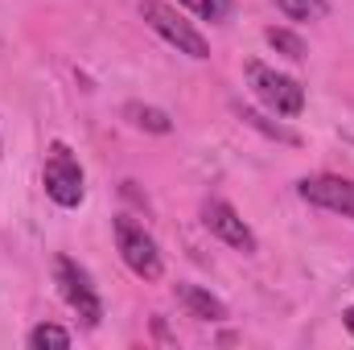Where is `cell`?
I'll use <instances>...</instances> for the list:
<instances>
[{"label": "cell", "mask_w": 354, "mask_h": 350, "mask_svg": "<svg viewBox=\"0 0 354 350\" xmlns=\"http://www.w3.org/2000/svg\"><path fill=\"white\" fill-rule=\"evenodd\" d=\"M0 153H4V145H0Z\"/></svg>", "instance_id": "2e32d148"}, {"label": "cell", "mask_w": 354, "mask_h": 350, "mask_svg": "<svg viewBox=\"0 0 354 350\" xmlns=\"http://www.w3.org/2000/svg\"><path fill=\"white\" fill-rule=\"evenodd\" d=\"M140 17H145V25H149L157 37H165V42L174 46L177 54H185V58H194V62H206V58H210V42L177 12L174 4H165V0H140Z\"/></svg>", "instance_id": "6da1fadb"}, {"label": "cell", "mask_w": 354, "mask_h": 350, "mask_svg": "<svg viewBox=\"0 0 354 350\" xmlns=\"http://www.w3.org/2000/svg\"><path fill=\"white\" fill-rule=\"evenodd\" d=\"M41 185H46V198L62 210H75L87 194V181H83V165L79 157L71 153V145L54 140L50 145V157H46V169H41Z\"/></svg>", "instance_id": "3957f363"}, {"label": "cell", "mask_w": 354, "mask_h": 350, "mask_svg": "<svg viewBox=\"0 0 354 350\" xmlns=\"http://www.w3.org/2000/svg\"><path fill=\"white\" fill-rule=\"evenodd\" d=\"M25 347L29 350H66L71 347V330H62V326H54V322H41V326L29 330Z\"/></svg>", "instance_id": "8fae6325"}, {"label": "cell", "mask_w": 354, "mask_h": 350, "mask_svg": "<svg viewBox=\"0 0 354 350\" xmlns=\"http://www.w3.org/2000/svg\"><path fill=\"white\" fill-rule=\"evenodd\" d=\"M202 223H206V231H210L214 239H223L227 248H235V252H243V256H256V252H260L256 231L243 223V214H239L231 202L210 198V202L202 206Z\"/></svg>", "instance_id": "8992f818"}, {"label": "cell", "mask_w": 354, "mask_h": 350, "mask_svg": "<svg viewBox=\"0 0 354 350\" xmlns=\"http://www.w3.org/2000/svg\"><path fill=\"white\" fill-rule=\"evenodd\" d=\"M54 284H58L62 301L79 313V322H83L87 330H95V326L103 322V297H99V288L91 284V272L79 260L58 256V260H54Z\"/></svg>", "instance_id": "5b68a950"}, {"label": "cell", "mask_w": 354, "mask_h": 350, "mask_svg": "<svg viewBox=\"0 0 354 350\" xmlns=\"http://www.w3.org/2000/svg\"><path fill=\"white\" fill-rule=\"evenodd\" d=\"M177 301H181L185 313L198 317V322H227V305H223L214 293H206L202 284H177Z\"/></svg>", "instance_id": "ba28073f"}, {"label": "cell", "mask_w": 354, "mask_h": 350, "mask_svg": "<svg viewBox=\"0 0 354 350\" xmlns=\"http://www.w3.org/2000/svg\"><path fill=\"white\" fill-rule=\"evenodd\" d=\"M235 116L248 124V128H256V132H264L268 140H280V145H301V136L292 132V128H284L280 120H268L264 111H256V107H243V103H235Z\"/></svg>", "instance_id": "30bf717a"}, {"label": "cell", "mask_w": 354, "mask_h": 350, "mask_svg": "<svg viewBox=\"0 0 354 350\" xmlns=\"http://www.w3.org/2000/svg\"><path fill=\"white\" fill-rule=\"evenodd\" d=\"M264 37H268V46H272L276 54H284V58H292V62H301V58H305V42H301L292 29H284V25H272Z\"/></svg>", "instance_id": "7c38bea8"}, {"label": "cell", "mask_w": 354, "mask_h": 350, "mask_svg": "<svg viewBox=\"0 0 354 350\" xmlns=\"http://www.w3.org/2000/svg\"><path fill=\"white\" fill-rule=\"evenodd\" d=\"M301 202L330 210V214H346L354 219V177H338V174H313L297 181Z\"/></svg>", "instance_id": "52a82bcc"}, {"label": "cell", "mask_w": 354, "mask_h": 350, "mask_svg": "<svg viewBox=\"0 0 354 350\" xmlns=\"http://www.w3.org/2000/svg\"><path fill=\"white\" fill-rule=\"evenodd\" d=\"M248 87L256 91V99L264 103L272 116H301L305 111V87L292 79V75H280L276 66L268 62H248Z\"/></svg>", "instance_id": "277c9868"}, {"label": "cell", "mask_w": 354, "mask_h": 350, "mask_svg": "<svg viewBox=\"0 0 354 350\" xmlns=\"http://www.w3.org/2000/svg\"><path fill=\"white\" fill-rule=\"evenodd\" d=\"M124 120L132 124V128H140V132H153V136H165V132H174V120H169V111H161V107H153V103H124Z\"/></svg>", "instance_id": "9c48e42d"}, {"label": "cell", "mask_w": 354, "mask_h": 350, "mask_svg": "<svg viewBox=\"0 0 354 350\" xmlns=\"http://www.w3.org/2000/svg\"><path fill=\"white\" fill-rule=\"evenodd\" d=\"M111 231H115L120 260L128 264L132 276H140V280H161V276H165L161 248H157V239L145 231V223H136L132 214H120V219L111 223Z\"/></svg>", "instance_id": "7a4b0ae2"}, {"label": "cell", "mask_w": 354, "mask_h": 350, "mask_svg": "<svg viewBox=\"0 0 354 350\" xmlns=\"http://www.w3.org/2000/svg\"><path fill=\"white\" fill-rule=\"evenodd\" d=\"M276 8L288 17V21H322L330 12L326 0H276Z\"/></svg>", "instance_id": "4fadbf2b"}, {"label": "cell", "mask_w": 354, "mask_h": 350, "mask_svg": "<svg viewBox=\"0 0 354 350\" xmlns=\"http://www.w3.org/2000/svg\"><path fill=\"white\" fill-rule=\"evenodd\" d=\"M342 326L351 330V338H354V305H346V309H342Z\"/></svg>", "instance_id": "9a60e30c"}, {"label": "cell", "mask_w": 354, "mask_h": 350, "mask_svg": "<svg viewBox=\"0 0 354 350\" xmlns=\"http://www.w3.org/2000/svg\"><path fill=\"white\" fill-rule=\"evenodd\" d=\"M177 4H185V8L198 12L202 21H227V17L235 12V0H177Z\"/></svg>", "instance_id": "5bb4252c"}]
</instances>
